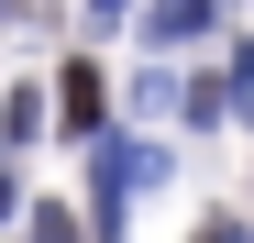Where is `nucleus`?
Segmentation results:
<instances>
[{
  "instance_id": "f257e3e1",
  "label": "nucleus",
  "mask_w": 254,
  "mask_h": 243,
  "mask_svg": "<svg viewBox=\"0 0 254 243\" xmlns=\"http://www.w3.org/2000/svg\"><path fill=\"white\" fill-rule=\"evenodd\" d=\"M210 11H221V0H144V45H155V56H166V45H199Z\"/></svg>"
},
{
  "instance_id": "20e7f679",
  "label": "nucleus",
  "mask_w": 254,
  "mask_h": 243,
  "mask_svg": "<svg viewBox=\"0 0 254 243\" xmlns=\"http://www.w3.org/2000/svg\"><path fill=\"white\" fill-rule=\"evenodd\" d=\"M33 243H77V210H33Z\"/></svg>"
},
{
  "instance_id": "39448f33",
  "label": "nucleus",
  "mask_w": 254,
  "mask_h": 243,
  "mask_svg": "<svg viewBox=\"0 0 254 243\" xmlns=\"http://www.w3.org/2000/svg\"><path fill=\"white\" fill-rule=\"evenodd\" d=\"M199 243H243V221H199Z\"/></svg>"
},
{
  "instance_id": "7ed1b4c3",
  "label": "nucleus",
  "mask_w": 254,
  "mask_h": 243,
  "mask_svg": "<svg viewBox=\"0 0 254 243\" xmlns=\"http://www.w3.org/2000/svg\"><path fill=\"white\" fill-rule=\"evenodd\" d=\"M45 133V89H11V111H0V144H33Z\"/></svg>"
},
{
  "instance_id": "0eeeda50",
  "label": "nucleus",
  "mask_w": 254,
  "mask_h": 243,
  "mask_svg": "<svg viewBox=\"0 0 254 243\" xmlns=\"http://www.w3.org/2000/svg\"><path fill=\"white\" fill-rule=\"evenodd\" d=\"M89 11H122V0H89Z\"/></svg>"
},
{
  "instance_id": "423d86ee",
  "label": "nucleus",
  "mask_w": 254,
  "mask_h": 243,
  "mask_svg": "<svg viewBox=\"0 0 254 243\" xmlns=\"http://www.w3.org/2000/svg\"><path fill=\"white\" fill-rule=\"evenodd\" d=\"M0 221H11V177H0Z\"/></svg>"
},
{
  "instance_id": "f03ea898",
  "label": "nucleus",
  "mask_w": 254,
  "mask_h": 243,
  "mask_svg": "<svg viewBox=\"0 0 254 243\" xmlns=\"http://www.w3.org/2000/svg\"><path fill=\"white\" fill-rule=\"evenodd\" d=\"M56 111H66V133H89V122L111 111V89H100L89 66H66V77H56Z\"/></svg>"
}]
</instances>
